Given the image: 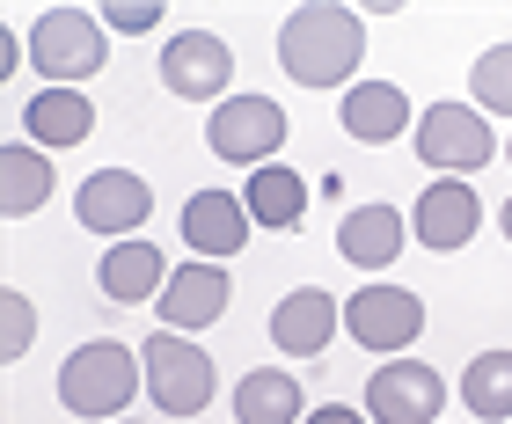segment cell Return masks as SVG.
<instances>
[{"label": "cell", "mask_w": 512, "mask_h": 424, "mask_svg": "<svg viewBox=\"0 0 512 424\" xmlns=\"http://www.w3.org/2000/svg\"><path fill=\"white\" fill-rule=\"evenodd\" d=\"M366 59V22L352 8H330V0H308V8L286 15L278 30V66L300 81V88H337L352 81Z\"/></svg>", "instance_id": "6da1fadb"}, {"label": "cell", "mask_w": 512, "mask_h": 424, "mask_svg": "<svg viewBox=\"0 0 512 424\" xmlns=\"http://www.w3.org/2000/svg\"><path fill=\"white\" fill-rule=\"evenodd\" d=\"M139 388H147V366H139V351L118 344V337L81 344L74 359L59 366V403L74 417H118Z\"/></svg>", "instance_id": "7a4b0ae2"}, {"label": "cell", "mask_w": 512, "mask_h": 424, "mask_svg": "<svg viewBox=\"0 0 512 424\" xmlns=\"http://www.w3.org/2000/svg\"><path fill=\"white\" fill-rule=\"evenodd\" d=\"M103 22L88 8H44L30 22V66L44 74V88H81L88 74H103Z\"/></svg>", "instance_id": "3957f363"}, {"label": "cell", "mask_w": 512, "mask_h": 424, "mask_svg": "<svg viewBox=\"0 0 512 424\" xmlns=\"http://www.w3.org/2000/svg\"><path fill=\"white\" fill-rule=\"evenodd\" d=\"M139 366H147V395L161 417H198L213 403V359L183 337V329H154L139 344Z\"/></svg>", "instance_id": "277c9868"}, {"label": "cell", "mask_w": 512, "mask_h": 424, "mask_svg": "<svg viewBox=\"0 0 512 424\" xmlns=\"http://www.w3.org/2000/svg\"><path fill=\"white\" fill-rule=\"evenodd\" d=\"M410 147L439 176H476L483 161L498 154V139H491V125H483V110H469V103H432V110H417Z\"/></svg>", "instance_id": "5b68a950"}, {"label": "cell", "mask_w": 512, "mask_h": 424, "mask_svg": "<svg viewBox=\"0 0 512 424\" xmlns=\"http://www.w3.org/2000/svg\"><path fill=\"white\" fill-rule=\"evenodd\" d=\"M286 110H278L271 96H227L213 110V125H205V139H213L220 161H249V169H264V161L286 147Z\"/></svg>", "instance_id": "8992f818"}, {"label": "cell", "mask_w": 512, "mask_h": 424, "mask_svg": "<svg viewBox=\"0 0 512 424\" xmlns=\"http://www.w3.org/2000/svg\"><path fill=\"white\" fill-rule=\"evenodd\" d=\"M227 81H235V52L213 37V30H183L169 37V52H161V88L183 103H227Z\"/></svg>", "instance_id": "52a82bcc"}, {"label": "cell", "mask_w": 512, "mask_h": 424, "mask_svg": "<svg viewBox=\"0 0 512 424\" xmlns=\"http://www.w3.org/2000/svg\"><path fill=\"white\" fill-rule=\"evenodd\" d=\"M439 410H447L439 366L395 359V366H374V381H366V417L374 424H439Z\"/></svg>", "instance_id": "ba28073f"}, {"label": "cell", "mask_w": 512, "mask_h": 424, "mask_svg": "<svg viewBox=\"0 0 512 424\" xmlns=\"http://www.w3.org/2000/svg\"><path fill=\"white\" fill-rule=\"evenodd\" d=\"M344 329L366 351H410L417 329H425V300L403 293V286H359L344 300Z\"/></svg>", "instance_id": "9c48e42d"}, {"label": "cell", "mask_w": 512, "mask_h": 424, "mask_svg": "<svg viewBox=\"0 0 512 424\" xmlns=\"http://www.w3.org/2000/svg\"><path fill=\"white\" fill-rule=\"evenodd\" d=\"M154 212V191L139 183L132 169H96L74 191V220L88 227V234H118V242H132V227Z\"/></svg>", "instance_id": "30bf717a"}, {"label": "cell", "mask_w": 512, "mask_h": 424, "mask_svg": "<svg viewBox=\"0 0 512 424\" xmlns=\"http://www.w3.org/2000/svg\"><path fill=\"white\" fill-rule=\"evenodd\" d=\"M410 227H417V242H425L432 256L469 249V242H476V227H483V205H476V191H469V176H439L432 191L417 198Z\"/></svg>", "instance_id": "8fae6325"}, {"label": "cell", "mask_w": 512, "mask_h": 424, "mask_svg": "<svg viewBox=\"0 0 512 424\" xmlns=\"http://www.w3.org/2000/svg\"><path fill=\"white\" fill-rule=\"evenodd\" d=\"M337 322H344V300H330L322 286H300L271 308V344L286 351V359H315V351L337 337Z\"/></svg>", "instance_id": "7c38bea8"}, {"label": "cell", "mask_w": 512, "mask_h": 424, "mask_svg": "<svg viewBox=\"0 0 512 424\" xmlns=\"http://www.w3.org/2000/svg\"><path fill=\"white\" fill-rule=\"evenodd\" d=\"M227 315V264H176L161 286V329H205Z\"/></svg>", "instance_id": "4fadbf2b"}, {"label": "cell", "mask_w": 512, "mask_h": 424, "mask_svg": "<svg viewBox=\"0 0 512 424\" xmlns=\"http://www.w3.org/2000/svg\"><path fill=\"white\" fill-rule=\"evenodd\" d=\"M183 242H191L205 264H227V256L249 242V205L235 191H198L183 205Z\"/></svg>", "instance_id": "5bb4252c"}, {"label": "cell", "mask_w": 512, "mask_h": 424, "mask_svg": "<svg viewBox=\"0 0 512 424\" xmlns=\"http://www.w3.org/2000/svg\"><path fill=\"white\" fill-rule=\"evenodd\" d=\"M410 125H417V110L395 81H352L344 88V132L366 139V147H388V139L410 132Z\"/></svg>", "instance_id": "9a60e30c"}, {"label": "cell", "mask_w": 512, "mask_h": 424, "mask_svg": "<svg viewBox=\"0 0 512 424\" xmlns=\"http://www.w3.org/2000/svg\"><path fill=\"white\" fill-rule=\"evenodd\" d=\"M403 242H410V220H403L395 205H359V212H344V227H337V249L352 256L359 271L395 264V256H403Z\"/></svg>", "instance_id": "2e32d148"}, {"label": "cell", "mask_w": 512, "mask_h": 424, "mask_svg": "<svg viewBox=\"0 0 512 424\" xmlns=\"http://www.w3.org/2000/svg\"><path fill=\"white\" fill-rule=\"evenodd\" d=\"M103 300H118V308H139V300H161V286H169V271H161V249L154 242H118L103 249Z\"/></svg>", "instance_id": "e0dca14e"}, {"label": "cell", "mask_w": 512, "mask_h": 424, "mask_svg": "<svg viewBox=\"0 0 512 424\" xmlns=\"http://www.w3.org/2000/svg\"><path fill=\"white\" fill-rule=\"evenodd\" d=\"M308 403H300V381L286 366H256L235 381V424H300Z\"/></svg>", "instance_id": "ac0fdd59"}, {"label": "cell", "mask_w": 512, "mask_h": 424, "mask_svg": "<svg viewBox=\"0 0 512 424\" xmlns=\"http://www.w3.org/2000/svg\"><path fill=\"white\" fill-rule=\"evenodd\" d=\"M22 125L37 132V147H81V139L96 132V103H88L81 88H37L30 110H22Z\"/></svg>", "instance_id": "d6986e66"}, {"label": "cell", "mask_w": 512, "mask_h": 424, "mask_svg": "<svg viewBox=\"0 0 512 424\" xmlns=\"http://www.w3.org/2000/svg\"><path fill=\"white\" fill-rule=\"evenodd\" d=\"M44 198H52V154L8 139V147H0V205H8V220L37 212Z\"/></svg>", "instance_id": "ffe728a7"}, {"label": "cell", "mask_w": 512, "mask_h": 424, "mask_svg": "<svg viewBox=\"0 0 512 424\" xmlns=\"http://www.w3.org/2000/svg\"><path fill=\"white\" fill-rule=\"evenodd\" d=\"M242 205H249L256 227H300V212H308V183H300L286 161H264V169L249 176Z\"/></svg>", "instance_id": "44dd1931"}, {"label": "cell", "mask_w": 512, "mask_h": 424, "mask_svg": "<svg viewBox=\"0 0 512 424\" xmlns=\"http://www.w3.org/2000/svg\"><path fill=\"white\" fill-rule=\"evenodd\" d=\"M461 403L476 417H512V351H483L461 366Z\"/></svg>", "instance_id": "7402d4cb"}, {"label": "cell", "mask_w": 512, "mask_h": 424, "mask_svg": "<svg viewBox=\"0 0 512 424\" xmlns=\"http://www.w3.org/2000/svg\"><path fill=\"white\" fill-rule=\"evenodd\" d=\"M469 88H476V103H483V110H498V117H512V44H491V52L476 59V74H469Z\"/></svg>", "instance_id": "603a6c76"}, {"label": "cell", "mask_w": 512, "mask_h": 424, "mask_svg": "<svg viewBox=\"0 0 512 424\" xmlns=\"http://www.w3.org/2000/svg\"><path fill=\"white\" fill-rule=\"evenodd\" d=\"M30 337H37V300L30 293H0V359H22L30 351Z\"/></svg>", "instance_id": "cb8c5ba5"}, {"label": "cell", "mask_w": 512, "mask_h": 424, "mask_svg": "<svg viewBox=\"0 0 512 424\" xmlns=\"http://www.w3.org/2000/svg\"><path fill=\"white\" fill-rule=\"evenodd\" d=\"M154 22H161V0H103V30H118V37H139Z\"/></svg>", "instance_id": "d4e9b609"}, {"label": "cell", "mask_w": 512, "mask_h": 424, "mask_svg": "<svg viewBox=\"0 0 512 424\" xmlns=\"http://www.w3.org/2000/svg\"><path fill=\"white\" fill-rule=\"evenodd\" d=\"M300 424H366V417H359V410H344V403H322V410H308Z\"/></svg>", "instance_id": "484cf974"}, {"label": "cell", "mask_w": 512, "mask_h": 424, "mask_svg": "<svg viewBox=\"0 0 512 424\" xmlns=\"http://www.w3.org/2000/svg\"><path fill=\"white\" fill-rule=\"evenodd\" d=\"M505 242H512V205H505Z\"/></svg>", "instance_id": "4316f807"}]
</instances>
